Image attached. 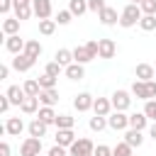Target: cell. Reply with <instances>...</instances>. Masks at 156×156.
I'll return each mask as SVG.
<instances>
[{
    "instance_id": "23",
    "label": "cell",
    "mask_w": 156,
    "mask_h": 156,
    "mask_svg": "<svg viewBox=\"0 0 156 156\" xmlns=\"http://www.w3.org/2000/svg\"><path fill=\"white\" fill-rule=\"evenodd\" d=\"M73 61H76V63H80V66H85L88 61H93V54L88 51V46H85V44L73 49Z\"/></svg>"
},
{
    "instance_id": "15",
    "label": "cell",
    "mask_w": 156,
    "mask_h": 156,
    "mask_svg": "<svg viewBox=\"0 0 156 156\" xmlns=\"http://www.w3.org/2000/svg\"><path fill=\"white\" fill-rule=\"evenodd\" d=\"M132 95H136L139 100H151V90H149V83H144V80H134L132 83Z\"/></svg>"
},
{
    "instance_id": "44",
    "label": "cell",
    "mask_w": 156,
    "mask_h": 156,
    "mask_svg": "<svg viewBox=\"0 0 156 156\" xmlns=\"http://www.w3.org/2000/svg\"><path fill=\"white\" fill-rule=\"evenodd\" d=\"M93 156H112V149H110V146H105V144H98Z\"/></svg>"
},
{
    "instance_id": "40",
    "label": "cell",
    "mask_w": 156,
    "mask_h": 156,
    "mask_svg": "<svg viewBox=\"0 0 156 156\" xmlns=\"http://www.w3.org/2000/svg\"><path fill=\"white\" fill-rule=\"evenodd\" d=\"M144 115L156 122V100H146V102H144Z\"/></svg>"
},
{
    "instance_id": "4",
    "label": "cell",
    "mask_w": 156,
    "mask_h": 156,
    "mask_svg": "<svg viewBox=\"0 0 156 156\" xmlns=\"http://www.w3.org/2000/svg\"><path fill=\"white\" fill-rule=\"evenodd\" d=\"M12 10H15V17L20 22L29 20L34 15V7H32V0H12Z\"/></svg>"
},
{
    "instance_id": "37",
    "label": "cell",
    "mask_w": 156,
    "mask_h": 156,
    "mask_svg": "<svg viewBox=\"0 0 156 156\" xmlns=\"http://www.w3.org/2000/svg\"><path fill=\"white\" fill-rule=\"evenodd\" d=\"M61 71H63V66H61L58 61H49V63H46V68H44V73H49V76H54V78H58V76H61Z\"/></svg>"
},
{
    "instance_id": "27",
    "label": "cell",
    "mask_w": 156,
    "mask_h": 156,
    "mask_svg": "<svg viewBox=\"0 0 156 156\" xmlns=\"http://www.w3.org/2000/svg\"><path fill=\"white\" fill-rule=\"evenodd\" d=\"M24 93H27V98H39V93H41V85H39V80L37 78H29V80H24Z\"/></svg>"
},
{
    "instance_id": "34",
    "label": "cell",
    "mask_w": 156,
    "mask_h": 156,
    "mask_svg": "<svg viewBox=\"0 0 156 156\" xmlns=\"http://www.w3.org/2000/svg\"><path fill=\"white\" fill-rule=\"evenodd\" d=\"M88 127H90L93 132H102V129L107 127V117H100V115H95V117H90Z\"/></svg>"
},
{
    "instance_id": "31",
    "label": "cell",
    "mask_w": 156,
    "mask_h": 156,
    "mask_svg": "<svg viewBox=\"0 0 156 156\" xmlns=\"http://www.w3.org/2000/svg\"><path fill=\"white\" fill-rule=\"evenodd\" d=\"M37 117L41 119V122H46V124H56V112H54V107H39V112H37Z\"/></svg>"
},
{
    "instance_id": "25",
    "label": "cell",
    "mask_w": 156,
    "mask_h": 156,
    "mask_svg": "<svg viewBox=\"0 0 156 156\" xmlns=\"http://www.w3.org/2000/svg\"><path fill=\"white\" fill-rule=\"evenodd\" d=\"M41 51H44V49H41V44H39L37 39H27V46H24V51H22V54H27L29 58H34V61H37V58L41 56Z\"/></svg>"
},
{
    "instance_id": "52",
    "label": "cell",
    "mask_w": 156,
    "mask_h": 156,
    "mask_svg": "<svg viewBox=\"0 0 156 156\" xmlns=\"http://www.w3.org/2000/svg\"><path fill=\"white\" fill-rule=\"evenodd\" d=\"M154 71H156V66H154Z\"/></svg>"
},
{
    "instance_id": "20",
    "label": "cell",
    "mask_w": 156,
    "mask_h": 156,
    "mask_svg": "<svg viewBox=\"0 0 156 156\" xmlns=\"http://www.w3.org/2000/svg\"><path fill=\"white\" fill-rule=\"evenodd\" d=\"M5 95H7V98H10V102H12V105H17V107H20V105H22V100L27 98L24 88H20V85H10Z\"/></svg>"
},
{
    "instance_id": "8",
    "label": "cell",
    "mask_w": 156,
    "mask_h": 156,
    "mask_svg": "<svg viewBox=\"0 0 156 156\" xmlns=\"http://www.w3.org/2000/svg\"><path fill=\"white\" fill-rule=\"evenodd\" d=\"M93 102H95V98H93L90 93H78V95L73 98V107H76L78 112H88V110H93Z\"/></svg>"
},
{
    "instance_id": "51",
    "label": "cell",
    "mask_w": 156,
    "mask_h": 156,
    "mask_svg": "<svg viewBox=\"0 0 156 156\" xmlns=\"http://www.w3.org/2000/svg\"><path fill=\"white\" fill-rule=\"evenodd\" d=\"M39 156H44V154H39Z\"/></svg>"
},
{
    "instance_id": "46",
    "label": "cell",
    "mask_w": 156,
    "mask_h": 156,
    "mask_svg": "<svg viewBox=\"0 0 156 156\" xmlns=\"http://www.w3.org/2000/svg\"><path fill=\"white\" fill-rule=\"evenodd\" d=\"M10 10H12V0H0V12L7 15Z\"/></svg>"
},
{
    "instance_id": "3",
    "label": "cell",
    "mask_w": 156,
    "mask_h": 156,
    "mask_svg": "<svg viewBox=\"0 0 156 156\" xmlns=\"http://www.w3.org/2000/svg\"><path fill=\"white\" fill-rule=\"evenodd\" d=\"M110 100H112V110H117V112H127L129 105H132L129 90H115V93L110 95Z\"/></svg>"
},
{
    "instance_id": "42",
    "label": "cell",
    "mask_w": 156,
    "mask_h": 156,
    "mask_svg": "<svg viewBox=\"0 0 156 156\" xmlns=\"http://www.w3.org/2000/svg\"><path fill=\"white\" fill-rule=\"evenodd\" d=\"M105 7H107L105 0H88V10H90V12H98V15H100Z\"/></svg>"
},
{
    "instance_id": "47",
    "label": "cell",
    "mask_w": 156,
    "mask_h": 156,
    "mask_svg": "<svg viewBox=\"0 0 156 156\" xmlns=\"http://www.w3.org/2000/svg\"><path fill=\"white\" fill-rule=\"evenodd\" d=\"M0 156H10V144H7V141L0 144Z\"/></svg>"
},
{
    "instance_id": "16",
    "label": "cell",
    "mask_w": 156,
    "mask_h": 156,
    "mask_svg": "<svg viewBox=\"0 0 156 156\" xmlns=\"http://www.w3.org/2000/svg\"><path fill=\"white\" fill-rule=\"evenodd\" d=\"M39 102H41V107H54V105L58 102V88L41 90V93H39Z\"/></svg>"
},
{
    "instance_id": "35",
    "label": "cell",
    "mask_w": 156,
    "mask_h": 156,
    "mask_svg": "<svg viewBox=\"0 0 156 156\" xmlns=\"http://www.w3.org/2000/svg\"><path fill=\"white\" fill-rule=\"evenodd\" d=\"M139 27H141L144 32H154V29H156V15H144V17L139 20Z\"/></svg>"
},
{
    "instance_id": "1",
    "label": "cell",
    "mask_w": 156,
    "mask_h": 156,
    "mask_svg": "<svg viewBox=\"0 0 156 156\" xmlns=\"http://www.w3.org/2000/svg\"><path fill=\"white\" fill-rule=\"evenodd\" d=\"M141 17H144L141 7H139V5H132V2H127V7L119 12V27L129 29V27L139 24V20H141Z\"/></svg>"
},
{
    "instance_id": "17",
    "label": "cell",
    "mask_w": 156,
    "mask_h": 156,
    "mask_svg": "<svg viewBox=\"0 0 156 156\" xmlns=\"http://www.w3.org/2000/svg\"><path fill=\"white\" fill-rule=\"evenodd\" d=\"M46 122H41L39 117H34L32 122H29V127H27V132H29V136H37V139H41V136H46Z\"/></svg>"
},
{
    "instance_id": "6",
    "label": "cell",
    "mask_w": 156,
    "mask_h": 156,
    "mask_svg": "<svg viewBox=\"0 0 156 156\" xmlns=\"http://www.w3.org/2000/svg\"><path fill=\"white\" fill-rule=\"evenodd\" d=\"M107 127L110 129H115V132H122V129H127L129 127V115H124V112H112L110 117H107Z\"/></svg>"
},
{
    "instance_id": "19",
    "label": "cell",
    "mask_w": 156,
    "mask_h": 156,
    "mask_svg": "<svg viewBox=\"0 0 156 156\" xmlns=\"http://www.w3.org/2000/svg\"><path fill=\"white\" fill-rule=\"evenodd\" d=\"M100 41V58H112L117 54V44L112 39H98Z\"/></svg>"
},
{
    "instance_id": "5",
    "label": "cell",
    "mask_w": 156,
    "mask_h": 156,
    "mask_svg": "<svg viewBox=\"0 0 156 156\" xmlns=\"http://www.w3.org/2000/svg\"><path fill=\"white\" fill-rule=\"evenodd\" d=\"M39 154H41V139L27 136L20 146V156H39Z\"/></svg>"
},
{
    "instance_id": "39",
    "label": "cell",
    "mask_w": 156,
    "mask_h": 156,
    "mask_svg": "<svg viewBox=\"0 0 156 156\" xmlns=\"http://www.w3.org/2000/svg\"><path fill=\"white\" fill-rule=\"evenodd\" d=\"M73 20V15H71V10H58V15H56V24H61V27H66L68 22Z\"/></svg>"
},
{
    "instance_id": "7",
    "label": "cell",
    "mask_w": 156,
    "mask_h": 156,
    "mask_svg": "<svg viewBox=\"0 0 156 156\" xmlns=\"http://www.w3.org/2000/svg\"><path fill=\"white\" fill-rule=\"evenodd\" d=\"M24 46H27V41L20 37V34H12V37H5V49L12 54V56H17V54H22L24 51Z\"/></svg>"
},
{
    "instance_id": "13",
    "label": "cell",
    "mask_w": 156,
    "mask_h": 156,
    "mask_svg": "<svg viewBox=\"0 0 156 156\" xmlns=\"http://www.w3.org/2000/svg\"><path fill=\"white\" fill-rule=\"evenodd\" d=\"M98 20H100V22H102L105 27L119 24V15H117V10H115V7H110V5H107V7H105V10L100 12V15H98Z\"/></svg>"
},
{
    "instance_id": "33",
    "label": "cell",
    "mask_w": 156,
    "mask_h": 156,
    "mask_svg": "<svg viewBox=\"0 0 156 156\" xmlns=\"http://www.w3.org/2000/svg\"><path fill=\"white\" fill-rule=\"evenodd\" d=\"M73 124H76V117H71V115H58L56 117V129H73Z\"/></svg>"
},
{
    "instance_id": "9",
    "label": "cell",
    "mask_w": 156,
    "mask_h": 156,
    "mask_svg": "<svg viewBox=\"0 0 156 156\" xmlns=\"http://www.w3.org/2000/svg\"><path fill=\"white\" fill-rule=\"evenodd\" d=\"M32 7H34V15L39 20H49L54 7H51V0H32Z\"/></svg>"
},
{
    "instance_id": "36",
    "label": "cell",
    "mask_w": 156,
    "mask_h": 156,
    "mask_svg": "<svg viewBox=\"0 0 156 156\" xmlns=\"http://www.w3.org/2000/svg\"><path fill=\"white\" fill-rule=\"evenodd\" d=\"M37 80H39L41 90H51V88H56V78H54V76H49V73H41Z\"/></svg>"
},
{
    "instance_id": "14",
    "label": "cell",
    "mask_w": 156,
    "mask_h": 156,
    "mask_svg": "<svg viewBox=\"0 0 156 156\" xmlns=\"http://www.w3.org/2000/svg\"><path fill=\"white\" fill-rule=\"evenodd\" d=\"M34 63H37V61H34V58H29L27 54H17V56L12 58V68H15V71H20V73L29 71V68H32Z\"/></svg>"
},
{
    "instance_id": "10",
    "label": "cell",
    "mask_w": 156,
    "mask_h": 156,
    "mask_svg": "<svg viewBox=\"0 0 156 156\" xmlns=\"http://www.w3.org/2000/svg\"><path fill=\"white\" fill-rule=\"evenodd\" d=\"M93 112L100 115V117H110V115H112V100H110V98H95Z\"/></svg>"
},
{
    "instance_id": "45",
    "label": "cell",
    "mask_w": 156,
    "mask_h": 156,
    "mask_svg": "<svg viewBox=\"0 0 156 156\" xmlns=\"http://www.w3.org/2000/svg\"><path fill=\"white\" fill-rule=\"evenodd\" d=\"M10 105H12V102H10V98H7V95H0V112H2V115L10 110Z\"/></svg>"
},
{
    "instance_id": "11",
    "label": "cell",
    "mask_w": 156,
    "mask_h": 156,
    "mask_svg": "<svg viewBox=\"0 0 156 156\" xmlns=\"http://www.w3.org/2000/svg\"><path fill=\"white\" fill-rule=\"evenodd\" d=\"M54 139H56V144H58V146L71 149V146H73V141H76L78 136L73 134V129H56V136H54Z\"/></svg>"
},
{
    "instance_id": "30",
    "label": "cell",
    "mask_w": 156,
    "mask_h": 156,
    "mask_svg": "<svg viewBox=\"0 0 156 156\" xmlns=\"http://www.w3.org/2000/svg\"><path fill=\"white\" fill-rule=\"evenodd\" d=\"M2 32H5V37L17 34V32H20V20H17V17H7V20L2 22Z\"/></svg>"
},
{
    "instance_id": "22",
    "label": "cell",
    "mask_w": 156,
    "mask_h": 156,
    "mask_svg": "<svg viewBox=\"0 0 156 156\" xmlns=\"http://www.w3.org/2000/svg\"><path fill=\"white\" fill-rule=\"evenodd\" d=\"M124 141H127L132 149H139V146L144 144V134H141L139 129H127V132H124Z\"/></svg>"
},
{
    "instance_id": "41",
    "label": "cell",
    "mask_w": 156,
    "mask_h": 156,
    "mask_svg": "<svg viewBox=\"0 0 156 156\" xmlns=\"http://www.w3.org/2000/svg\"><path fill=\"white\" fill-rule=\"evenodd\" d=\"M141 12L144 15H156V0H141Z\"/></svg>"
},
{
    "instance_id": "12",
    "label": "cell",
    "mask_w": 156,
    "mask_h": 156,
    "mask_svg": "<svg viewBox=\"0 0 156 156\" xmlns=\"http://www.w3.org/2000/svg\"><path fill=\"white\" fill-rule=\"evenodd\" d=\"M24 132V122H22V117H7V122H5V134H10V136H20Z\"/></svg>"
},
{
    "instance_id": "38",
    "label": "cell",
    "mask_w": 156,
    "mask_h": 156,
    "mask_svg": "<svg viewBox=\"0 0 156 156\" xmlns=\"http://www.w3.org/2000/svg\"><path fill=\"white\" fill-rule=\"evenodd\" d=\"M112 156H132V146L127 141H119L115 149H112Z\"/></svg>"
},
{
    "instance_id": "21",
    "label": "cell",
    "mask_w": 156,
    "mask_h": 156,
    "mask_svg": "<svg viewBox=\"0 0 156 156\" xmlns=\"http://www.w3.org/2000/svg\"><path fill=\"white\" fill-rule=\"evenodd\" d=\"M146 124H149V117H146L144 112H134V115H129V129H139V132H144Z\"/></svg>"
},
{
    "instance_id": "24",
    "label": "cell",
    "mask_w": 156,
    "mask_h": 156,
    "mask_svg": "<svg viewBox=\"0 0 156 156\" xmlns=\"http://www.w3.org/2000/svg\"><path fill=\"white\" fill-rule=\"evenodd\" d=\"M63 73H66V78H71V80H83V78H85V68H83L80 63H71V66H66Z\"/></svg>"
},
{
    "instance_id": "48",
    "label": "cell",
    "mask_w": 156,
    "mask_h": 156,
    "mask_svg": "<svg viewBox=\"0 0 156 156\" xmlns=\"http://www.w3.org/2000/svg\"><path fill=\"white\" fill-rule=\"evenodd\" d=\"M10 76V66H0V80H5Z\"/></svg>"
},
{
    "instance_id": "32",
    "label": "cell",
    "mask_w": 156,
    "mask_h": 156,
    "mask_svg": "<svg viewBox=\"0 0 156 156\" xmlns=\"http://www.w3.org/2000/svg\"><path fill=\"white\" fill-rule=\"evenodd\" d=\"M56 32V20H39V34L49 37Z\"/></svg>"
},
{
    "instance_id": "50",
    "label": "cell",
    "mask_w": 156,
    "mask_h": 156,
    "mask_svg": "<svg viewBox=\"0 0 156 156\" xmlns=\"http://www.w3.org/2000/svg\"><path fill=\"white\" fill-rule=\"evenodd\" d=\"M129 2H132V5H141V0H129Z\"/></svg>"
},
{
    "instance_id": "2",
    "label": "cell",
    "mask_w": 156,
    "mask_h": 156,
    "mask_svg": "<svg viewBox=\"0 0 156 156\" xmlns=\"http://www.w3.org/2000/svg\"><path fill=\"white\" fill-rule=\"evenodd\" d=\"M68 154H71V156H93V154H95V144H93L90 139L80 136V139L73 141V146L68 149Z\"/></svg>"
},
{
    "instance_id": "49",
    "label": "cell",
    "mask_w": 156,
    "mask_h": 156,
    "mask_svg": "<svg viewBox=\"0 0 156 156\" xmlns=\"http://www.w3.org/2000/svg\"><path fill=\"white\" fill-rule=\"evenodd\" d=\"M149 136H151V139H156V122L149 127Z\"/></svg>"
},
{
    "instance_id": "26",
    "label": "cell",
    "mask_w": 156,
    "mask_h": 156,
    "mask_svg": "<svg viewBox=\"0 0 156 156\" xmlns=\"http://www.w3.org/2000/svg\"><path fill=\"white\" fill-rule=\"evenodd\" d=\"M54 61H58L63 68H66V66H71V63H76V61H73V51H71V49H58V51H56V56H54Z\"/></svg>"
},
{
    "instance_id": "18",
    "label": "cell",
    "mask_w": 156,
    "mask_h": 156,
    "mask_svg": "<svg viewBox=\"0 0 156 156\" xmlns=\"http://www.w3.org/2000/svg\"><path fill=\"white\" fill-rule=\"evenodd\" d=\"M134 76H136V80H154V76H156V71H154V66H149V63H139L136 68H134Z\"/></svg>"
},
{
    "instance_id": "28",
    "label": "cell",
    "mask_w": 156,
    "mask_h": 156,
    "mask_svg": "<svg viewBox=\"0 0 156 156\" xmlns=\"http://www.w3.org/2000/svg\"><path fill=\"white\" fill-rule=\"evenodd\" d=\"M20 110H22L24 115H34V112H39V98H24L22 105H20Z\"/></svg>"
},
{
    "instance_id": "29",
    "label": "cell",
    "mask_w": 156,
    "mask_h": 156,
    "mask_svg": "<svg viewBox=\"0 0 156 156\" xmlns=\"http://www.w3.org/2000/svg\"><path fill=\"white\" fill-rule=\"evenodd\" d=\"M68 10H71L73 17L85 15V12H88V0H71V2H68Z\"/></svg>"
},
{
    "instance_id": "43",
    "label": "cell",
    "mask_w": 156,
    "mask_h": 156,
    "mask_svg": "<svg viewBox=\"0 0 156 156\" xmlns=\"http://www.w3.org/2000/svg\"><path fill=\"white\" fill-rule=\"evenodd\" d=\"M46 156H68V151L63 149V146H58V144H54L51 149H49V154Z\"/></svg>"
}]
</instances>
